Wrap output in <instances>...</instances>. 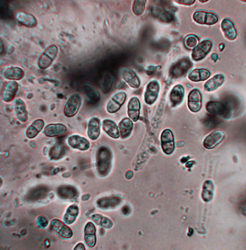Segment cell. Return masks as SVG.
Wrapping results in <instances>:
<instances>
[{
  "label": "cell",
  "mask_w": 246,
  "mask_h": 250,
  "mask_svg": "<svg viewBox=\"0 0 246 250\" xmlns=\"http://www.w3.org/2000/svg\"><path fill=\"white\" fill-rule=\"evenodd\" d=\"M206 108L209 113L223 117L224 112V107L222 103L215 101L208 102Z\"/></svg>",
  "instance_id": "obj_24"
},
{
  "label": "cell",
  "mask_w": 246,
  "mask_h": 250,
  "mask_svg": "<svg viewBox=\"0 0 246 250\" xmlns=\"http://www.w3.org/2000/svg\"><path fill=\"white\" fill-rule=\"evenodd\" d=\"M15 17L20 23L28 27H33L37 24V21L35 17L31 14L23 11L17 12Z\"/></svg>",
  "instance_id": "obj_19"
},
{
  "label": "cell",
  "mask_w": 246,
  "mask_h": 250,
  "mask_svg": "<svg viewBox=\"0 0 246 250\" xmlns=\"http://www.w3.org/2000/svg\"><path fill=\"white\" fill-rule=\"evenodd\" d=\"M100 121L97 117H94L89 121L87 126V134L91 140H95L99 136L100 133Z\"/></svg>",
  "instance_id": "obj_15"
},
{
  "label": "cell",
  "mask_w": 246,
  "mask_h": 250,
  "mask_svg": "<svg viewBox=\"0 0 246 250\" xmlns=\"http://www.w3.org/2000/svg\"><path fill=\"white\" fill-rule=\"evenodd\" d=\"M151 11L153 16L162 21L168 22L173 20L174 15L172 11L166 9L162 5L153 6Z\"/></svg>",
  "instance_id": "obj_9"
},
{
  "label": "cell",
  "mask_w": 246,
  "mask_h": 250,
  "mask_svg": "<svg viewBox=\"0 0 246 250\" xmlns=\"http://www.w3.org/2000/svg\"><path fill=\"white\" fill-rule=\"evenodd\" d=\"M191 62L187 58L180 60L171 69L170 74L172 77L178 78L184 75L192 67Z\"/></svg>",
  "instance_id": "obj_5"
},
{
  "label": "cell",
  "mask_w": 246,
  "mask_h": 250,
  "mask_svg": "<svg viewBox=\"0 0 246 250\" xmlns=\"http://www.w3.org/2000/svg\"><path fill=\"white\" fill-rule=\"evenodd\" d=\"M199 1H200V2H202V3H204V2H207V1H208V0H199Z\"/></svg>",
  "instance_id": "obj_51"
},
{
  "label": "cell",
  "mask_w": 246,
  "mask_h": 250,
  "mask_svg": "<svg viewBox=\"0 0 246 250\" xmlns=\"http://www.w3.org/2000/svg\"><path fill=\"white\" fill-rule=\"evenodd\" d=\"M213 43L209 39H205L199 42L193 50L192 57L194 60L198 61L204 59L210 52Z\"/></svg>",
  "instance_id": "obj_2"
},
{
  "label": "cell",
  "mask_w": 246,
  "mask_h": 250,
  "mask_svg": "<svg viewBox=\"0 0 246 250\" xmlns=\"http://www.w3.org/2000/svg\"><path fill=\"white\" fill-rule=\"evenodd\" d=\"M67 130L66 126L62 124H51L45 126L44 132L47 136L52 137L63 135L66 132Z\"/></svg>",
  "instance_id": "obj_16"
},
{
  "label": "cell",
  "mask_w": 246,
  "mask_h": 250,
  "mask_svg": "<svg viewBox=\"0 0 246 250\" xmlns=\"http://www.w3.org/2000/svg\"><path fill=\"white\" fill-rule=\"evenodd\" d=\"M145 0H136L134 1L133 6L134 13L137 15L141 14L144 11L146 2Z\"/></svg>",
  "instance_id": "obj_37"
},
{
  "label": "cell",
  "mask_w": 246,
  "mask_h": 250,
  "mask_svg": "<svg viewBox=\"0 0 246 250\" xmlns=\"http://www.w3.org/2000/svg\"><path fill=\"white\" fill-rule=\"evenodd\" d=\"M95 227L92 222H89L86 225L84 229V234H95L96 232Z\"/></svg>",
  "instance_id": "obj_39"
},
{
  "label": "cell",
  "mask_w": 246,
  "mask_h": 250,
  "mask_svg": "<svg viewBox=\"0 0 246 250\" xmlns=\"http://www.w3.org/2000/svg\"><path fill=\"white\" fill-rule=\"evenodd\" d=\"M184 90L180 85L175 86L173 89L170 94L171 102L174 105L179 104L182 101L184 96Z\"/></svg>",
  "instance_id": "obj_31"
},
{
  "label": "cell",
  "mask_w": 246,
  "mask_h": 250,
  "mask_svg": "<svg viewBox=\"0 0 246 250\" xmlns=\"http://www.w3.org/2000/svg\"><path fill=\"white\" fill-rule=\"evenodd\" d=\"M67 142L69 145L72 147L81 150L88 149L90 145V142L87 139L76 135L69 136Z\"/></svg>",
  "instance_id": "obj_14"
},
{
  "label": "cell",
  "mask_w": 246,
  "mask_h": 250,
  "mask_svg": "<svg viewBox=\"0 0 246 250\" xmlns=\"http://www.w3.org/2000/svg\"><path fill=\"white\" fill-rule=\"evenodd\" d=\"M210 58L214 62H216L218 58V54L215 52L212 53L210 56Z\"/></svg>",
  "instance_id": "obj_44"
},
{
  "label": "cell",
  "mask_w": 246,
  "mask_h": 250,
  "mask_svg": "<svg viewBox=\"0 0 246 250\" xmlns=\"http://www.w3.org/2000/svg\"><path fill=\"white\" fill-rule=\"evenodd\" d=\"M14 109L18 119L20 121L25 122L27 118V113L23 102L20 99L15 100L14 103Z\"/></svg>",
  "instance_id": "obj_23"
},
{
  "label": "cell",
  "mask_w": 246,
  "mask_h": 250,
  "mask_svg": "<svg viewBox=\"0 0 246 250\" xmlns=\"http://www.w3.org/2000/svg\"><path fill=\"white\" fill-rule=\"evenodd\" d=\"M211 74L210 71L204 68H197L192 70L189 73V79L195 82L204 81L208 79Z\"/></svg>",
  "instance_id": "obj_21"
},
{
  "label": "cell",
  "mask_w": 246,
  "mask_h": 250,
  "mask_svg": "<svg viewBox=\"0 0 246 250\" xmlns=\"http://www.w3.org/2000/svg\"><path fill=\"white\" fill-rule=\"evenodd\" d=\"M84 239L86 244L90 247H93L96 244V238L95 234H84Z\"/></svg>",
  "instance_id": "obj_38"
},
{
  "label": "cell",
  "mask_w": 246,
  "mask_h": 250,
  "mask_svg": "<svg viewBox=\"0 0 246 250\" xmlns=\"http://www.w3.org/2000/svg\"><path fill=\"white\" fill-rule=\"evenodd\" d=\"M221 29L225 37L231 40H235L238 34L237 29L233 21L228 18H224L221 23Z\"/></svg>",
  "instance_id": "obj_11"
},
{
  "label": "cell",
  "mask_w": 246,
  "mask_h": 250,
  "mask_svg": "<svg viewBox=\"0 0 246 250\" xmlns=\"http://www.w3.org/2000/svg\"><path fill=\"white\" fill-rule=\"evenodd\" d=\"M120 199L115 196L106 197L99 199L97 202L98 206L101 208L113 207L119 203Z\"/></svg>",
  "instance_id": "obj_30"
},
{
  "label": "cell",
  "mask_w": 246,
  "mask_h": 250,
  "mask_svg": "<svg viewBox=\"0 0 246 250\" xmlns=\"http://www.w3.org/2000/svg\"><path fill=\"white\" fill-rule=\"evenodd\" d=\"M50 226L52 230L62 238L69 239L72 235V232L71 229L59 220L53 219L51 222Z\"/></svg>",
  "instance_id": "obj_10"
},
{
  "label": "cell",
  "mask_w": 246,
  "mask_h": 250,
  "mask_svg": "<svg viewBox=\"0 0 246 250\" xmlns=\"http://www.w3.org/2000/svg\"><path fill=\"white\" fill-rule=\"evenodd\" d=\"M128 17V15L127 14H125L124 16L121 21L122 23L124 24L125 22L127 19Z\"/></svg>",
  "instance_id": "obj_47"
},
{
  "label": "cell",
  "mask_w": 246,
  "mask_h": 250,
  "mask_svg": "<svg viewBox=\"0 0 246 250\" xmlns=\"http://www.w3.org/2000/svg\"><path fill=\"white\" fill-rule=\"evenodd\" d=\"M202 122L205 126L211 129L217 127L220 124L221 120L216 115L209 113L203 118Z\"/></svg>",
  "instance_id": "obj_33"
},
{
  "label": "cell",
  "mask_w": 246,
  "mask_h": 250,
  "mask_svg": "<svg viewBox=\"0 0 246 250\" xmlns=\"http://www.w3.org/2000/svg\"><path fill=\"white\" fill-rule=\"evenodd\" d=\"M91 218V220L95 224L102 228L109 229L113 226V223L111 220L100 214L92 215Z\"/></svg>",
  "instance_id": "obj_32"
},
{
  "label": "cell",
  "mask_w": 246,
  "mask_h": 250,
  "mask_svg": "<svg viewBox=\"0 0 246 250\" xmlns=\"http://www.w3.org/2000/svg\"><path fill=\"white\" fill-rule=\"evenodd\" d=\"M98 169L100 173L103 175L109 172L111 166L112 156L111 152L107 147H101L98 152Z\"/></svg>",
  "instance_id": "obj_1"
},
{
  "label": "cell",
  "mask_w": 246,
  "mask_h": 250,
  "mask_svg": "<svg viewBox=\"0 0 246 250\" xmlns=\"http://www.w3.org/2000/svg\"><path fill=\"white\" fill-rule=\"evenodd\" d=\"M129 211V208L127 206H125L123 208V211L125 214H126L128 213Z\"/></svg>",
  "instance_id": "obj_46"
},
{
  "label": "cell",
  "mask_w": 246,
  "mask_h": 250,
  "mask_svg": "<svg viewBox=\"0 0 246 250\" xmlns=\"http://www.w3.org/2000/svg\"><path fill=\"white\" fill-rule=\"evenodd\" d=\"M159 86L155 81L150 82L147 85L144 94V100L147 104H151L156 100L158 94Z\"/></svg>",
  "instance_id": "obj_13"
},
{
  "label": "cell",
  "mask_w": 246,
  "mask_h": 250,
  "mask_svg": "<svg viewBox=\"0 0 246 250\" xmlns=\"http://www.w3.org/2000/svg\"><path fill=\"white\" fill-rule=\"evenodd\" d=\"M225 137V133L223 131H214L205 138L203 142V146L206 149H212L222 142Z\"/></svg>",
  "instance_id": "obj_6"
},
{
  "label": "cell",
  "mask_w": 246,
  "mask_h": 250,
  "mask_svg": "<svg viewBox=\"0 0 246 250\" xmlns=\"http://www.w3.org/2000/svg\"><path fill=\"white\" fill-rule=\"evenodd\" d=\"M177 2L182 4L187 5H190L193 4L195 2V0H177Z\"/></svg>",
  "instance_id": "obj_41"
},
{
  "label": "cell",
  "mask_w": 246,
  "mask_h": 250,
  "mask_svg": "<svg viewBox=\"0 0 246 250\" xmlns=\"http://www.w3.org/2000/svg\"><path fill=\"white\" fill-rule=\"evenodd\" d=\"M161 140L164 152L168 154L172 153L174 149V135L172 131L168 129L164 130L161 135Z\"/></svg>",
  "instance_id": "obj_8"
},
{
  "label": "cell",
  "mask_w": 246,
  "mask_h": 250,
  "mask_svg": "<svg viewBox=\"0 0 246 250\" xmlns=\"http://www.w3.org/2000/svg\"><path fill=\"white\" fill-rule=\"evenodd\" d=\"M194 20L197 23L201 24L211 25L216 23L218 20V15L211 11L198 10L193 14Z\"/></svg>",
  "instance_id": "obj_3"
},
{
  "label": "cell",
  "mask_w": 246,
  "mask_h": 250,
  "mask_svg": "<svg viewBox=\"0 0 246 250\" xmlns=\"http://www.w3.org/2000/svg\"><path fill=\"white\" fill-rule=\"evenodd\" d=\"M133 173L131 171H127L125 174V177L126 178L128 179H131L133 176Z\"/></svg>",
  "instance_id": "obj_45"
},
{
  "label": "cell",
  "mask_w": 246,
  "mask_h": 250,
  "mask_svg": "<svg viewBox=\"0 0 246 250\" xmlns=\"http://www.w3.org/2000/svg\"><path fill=\"white\" fill-rule=\"evenodd\" d=\"M38 221L40 225L42 227H46L48 223L47 219L45 217L42 216L39 217L38 219Z\"/></svg>",
  "instance_id": "obj_40"
},
{
  "label": "cell",
  "mask_w": 246,
  "mask_h": 250,
  "mask_svg": "<svg viewBox=\"0 0 246 250\" xmlns=\"http://www.w3.org/2000/svg\"><path fill=\"white\" fill-rule=\"evenodd\" d=\"M156 68L154 66H151L149 67L146 70V74L149 75H151L154 72Z\"/></svg>",
  "instance_id": "obj_42"
},
{
  "label": "cell",
  "mask_w": 246,
  "mask_h": 250,
  "mask_svg": "<svg viewBox=\"0 0 246 250\" xmlns=\"http://www.w3.org/2000/svg\"><path fill=\"white\" fill-rule=\"evenodd\" d=\"M128 113L129 117L133 121L136 122L139 117L140 104L139 100L136 97L132 98L128 105Z\"/></svg>",
  "instance_id": "obj_18"
},
{
  "label": "cell",
  "mask_w": 246,
  "mask_h": 250,
  "mask_svg": "<svg viewBox=\"0 0 246 250\" xmlns=\"http://www.w3.org/2000/svg\"><path fill=\"white\" fill-rule=\"evenodd\" d=\"M225 47V45L224 43H220L219 45V48L220 51H222L224 49Z\"/></svg>",
  "instance_id": "obj_49"
},
{
  "label": "cell",
  "mask_w": 246,
  "mask_h": 250,
  "mask_svg": "<svg viewBox=\"0 0 246 250\" xmlns=\"http://www.w3.org/2000/svg\"><path fill=\"white\" fill-rule=\"evenodd\" d=\"M225 80V76L223 74L220 73L216 74L205 83L204 88L207 92L214 91L221 86Z\"/></svg>",
  "instance_id": "obj_17"
},
{
  "label": "cell",
  "mask_w": 246,
  "mask_h": 250,
  "mask_svg": "<svg viewBox=\"0 0 246 250\" xmlns=\"http://www.w3.org/2000/svg\"><path fill=\"white\" fill-rule=\"evenodd\" d=\"M119 125L121 138H124L128 136L133 128V123L131 120L128 118H124L120 122Z\"/></svg>",
  "instance_id": "obj_25"
},
{
  "label": "cell",
  "mask_w": 246,
  "mask_h": 250,
  "mask_svg": "<svg viewBox=\"0 0 246 250\" xmlns=\"http://www.w3.org/2000/svg\"><path fill=\"white\" fill-rule=\"evenodd\" d=\"M17 83L15 82H10L6 85L2 94L4 101L8 102L13 99L17 91Z\"/></svg>",
  "instance_id": "obj_29"
},
{
  "label": "cell",
  "mask_w": 246,
  "mask_h": 250,
  "mask_svg": "<svg viewBox=\"0 0 246 250\" xmlns=\"http://www.w3.org/2000/svg\"><path fill=\"white\" fill-rule=\"evenodd\" d=\"M193 233V229H190V230H189V234L188 235H192V234Z\"/></svg>",
  "instance_id": "obj_50"
},
{
  "label": "cell",
  "mask_w": 246,
  "mask_h": 250,
  "mask_svg": "<svg viewBox=\"0 0 246 250\" xmlns=\"http://www.w3.org/2000/svg\"><path fill=\"white\" fill-rule=\"evenodd\" d=\"M102 126L103 130L110 137L114 138L119 137L118 127L113 121L108 119L104 120L103 122Z\"/></svg>",
  "instance_id": "obj_22"
},
{
  "label": "cell",
  "mask_w": 246,
  "mask_h": 250,
  "mask_svg": "<svg viewBox=\"0 0 246 250\" xmlns=\"http://www.w3.org/2000/svg\"><path fill=\"white\" fill-rule=\"evenodd\" d=\"M188 105L189 109L193 112H197L200 110L202 105V96L199 90L194 89L189 93Z\"/></svg>",
  "instance_id": "obj_7"
},
{
  "label": "cell",
  "mask_w": 246,
  "mask_h": 250,
  "mask_svg": "<svg viewBox=\"0 0 246 250\" xmlns=\"http://www.w3.org/2000/svg\"><path fill=\"white\" fill-rule=\"evenodd\" d=\"M3 75L8 79L18 80L23 77V72L21 69L18 68H10L5 70Z\"/></svg>",
  "instance_id": "obj_35"
},
{
  "label": "cell",
  "mask_w": 246,
  "mask_h": 250,
  "mask_svg": "<svg viewBox=\"0 0 246 250\" xmlns=\"http://www.w3.org/2000/svg\"><path fill=\"white\" fill-rule=\"evenodd\" d=\"M125 99L122 95L115 94L108 101L106 106L107 111L110 113L118 111L124 103Z\"/></svg>",
  "instance_id": "obj_20"
},
{
  "label": "cell",
  "mask_w": 246,
  "mask_h": 250,
  "mask_svg": "<svg viewBox=\"0 0 246 250\" xmlns=\"http://www.w3.org/2000/svg\"><path fill=\"white\" fill-rule=\"evenodd\" d=\"M74 250H85V248L84 244L82 243L77 244L74 247Z\"/></svg>",
  "instance_id": "obj_43"
},
{
  "label": "cell",
  "mask_w": 246,
  "mask_h": 250,
  "mask_svg": "<svg viewBox=\"0 0 246 250\" xmlns=\"http://www.w3.org/2000/svg\"><path fill=\"white\" fill-rule=\"evenodd\" d=\"M4 47L3 44L1 41H0V52L1 54L4 53Z\"/></svg>",
  "instance_id": "obj_48"
},
{
  "label": "cell",
  "mask_w": 246,
  "mask_h": 250,
  "mask_svg": "<svg viewBox=\"0 0 246 250\" xmlns=\"http://www.w3.org/2000/svg\"><path fill=\"white\" fill-rule=\"evenodd\" d=\"M44 124V122L41 119H38L34 121L27 129L26 132L27 136L30 138L35 137L42 129Z\"/></svg>",
  "instance_id": "obj_27"
},
{
  "label": "cell",
  "mask_w": 246,
  "mask_h": 250,
  "mask_svg": "<svg viewBox=\"0 0 246 250\" xmlns=\"http://www.w3.org/2000/svg\"><path fill=\"white\" fill-rule=\"evenodd\" d=\"M199 39L196 36L191 35L187 36L184 41V44L187 48L191 49L194 48L199 43Z\"/></svg>",
  "instance_id": "obj_36"
},
{
  "label": "cell",
  "mask_w": 246,
  "mask_h": 250,
  "mask_svg": "<svg viewBox=\"0 0 246 250\" xmlns=\"http://www.w3.org/2000/svg\"><path fill=\"white\" fill-rule=\"evenodd\" d=\"M79 213V208L77 206L74 205L70 206L67 209L63 217L64 222L69 225L75 221Z\"/></svg>",
  "instance_id": "obj_28"
},
{
  "label": "cell",
  "mask_w": 246,
  "mask_h": 250,
  "mask_svg": "<svg viewBox=\"0 0 246 250\" xmlns=\"http://www.w3.org/2000/svg\"><path fill=\"white\" fill-rule=\"evenodd\" d=\"M113 81L111 74L107 73L103 75L101 83V88L102 91L104 94L108 93L110 91Z\"/></svg>",
  "instance_id": "obj_34"
},
{
  "label": "cell",
  "mask_w": 246,
  "mask_h": 250,
  "mask_svg": "<svg viewBox=\"0 0 246 250\" xmlns=\"http://www.w3.org/2000/svg\"><path fill=\"white\" fill-rule=\"evenodd\" d=\"M121 76L123 79L131 87L137 88L140 84L139 78L135 73L127 67H123L121 70Z\"/></svg>",
  "instance_id": "obj_12"
},
{
  "label": "cell",
  "mask_w": 246,
  "mask_h": 250,
  "mask_svg": "<svg viewBox=\"0 0 246 250\" xmlns=\"http://www.w3.org/2000/svg\"><path fill=\"white\" fill-rule=\"evenodd\" d=\"M82 102L81 97L78 94H74L71 96L64 107L63 112L65 115L71 117L75 115L78 111Z\"/></svg>",
  "instance_id": "obj_4"
},
{
  "label": "cell",
  "mask_w": 246,
  "mask_h": 250,
  "mask_svg": "<svg viewBox=\"0 0 246 250\" xmlns=\"http://www.w3.org/2000/svg\"><path fill=\"white\" fill-rule=\"evenodd\" d=\"M82 90L90 100L96 102L99 99L100 95L97 90L91 84L88 83H83L82 86Z\"/></svg>",
  "instance_id": "obj_26"
}]
</instances>
